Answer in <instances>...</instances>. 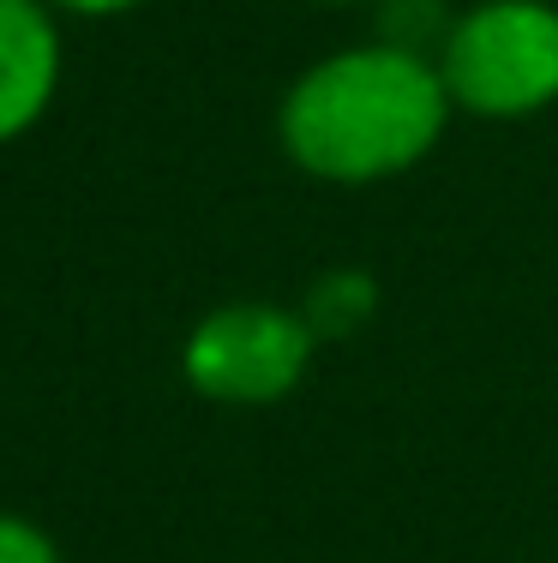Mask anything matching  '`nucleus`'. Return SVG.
<instances>
[{"label": "nucleus", "mask_w": 558, "mask_h": 563, "mask_svg": "<svg viewBox=\"0 0 558 563\" xmlns=\"http://www.w3.org/2000/svg\"><path fill=\"white\" fill-rule=\"evenodd\" d=\"M43 7L66 12V19H121V12L144 7V0H43Z\"/></svg>", "instance_id": "6"}, {"label": "nucleus", "mask_w": 558, "mask_h": 563, "mask_svg": "<svg viewBox=\"0 0 558 563\" xmlns=\"http://www.w3.org/2000/svg\"><path fill=\"white\" fill-rule=\"evenodd\" d=\"M0 563H66V558L43 521L19 516V509H0Z\"/></svg>", "instance_id": "5"}, {"label": "nucleus", "mask_w": 558, "mask_h": 563, "mask_svg": "<svg viewBox=\"0 0 558 563\" xmlns=\"http://www.w3.org/2000/svg\"><path fill=\"white\" fill-rule=\"evenodd\" d=\"M318 354V324L295 306L234 300L205 312L180 342V372L205 401L222 408H264L300 390Z\"/></svg>", "instance_id": "3"}, {"label": "nucleus", "mask_w": 558, "mask_h": 563, "mask_svg": "<svg viewBox=\"0 0 558 563\" xmlns=\"http://www.w3.org/2000/svg\"><path fill=\"white\" fill-rule=\"evenodd\" d=\"M61 12L43 0H0V144H19L61 90Z\"/></svg>", "instance_id": "4"}, {"label": "nucleus", "mask_w": 558, "mask_h": 563, "mask_svg": "<svg viewBox=\"0 0 558 563\" xmlns=\"http://www.w3.org/2000/svg\"><path fill=\"white\" fill-rule=\"evenodd\" d=\"M318 7H361V0H318Z\"/></svg>", "instance_id": "7"}, {"label": "nucleus", "mask_w": 558, "mask_h": 563, "mask_svg": "<svg viewBox=\"0 0 558 563\" xmlns=\"http://www.w3.org/2000/svg\"><path fill=\"white\" fill-rule=\"evenodd\" d=\"M438 60L408 43H354L313 60L276 109V144L307 180L379 186L420 168L450 126Z\"/></svg>", "instance_id": "1"}, {"label": "nucleus", "mask_w": 558, "mask_h": 563, "mask_svg": "<svg viewBox=\"0 0 558 563\" xmlns=\"http://www.w3.org/2000/svg\"><path fill=\"white\" fill-rule=\"evenodd\" d=\"M450 109L474 120H528L558 102V7L474 0L433 48Z\"/></svg>", "instance_id": "2"}]
</instances>
